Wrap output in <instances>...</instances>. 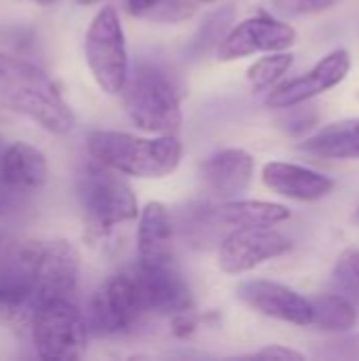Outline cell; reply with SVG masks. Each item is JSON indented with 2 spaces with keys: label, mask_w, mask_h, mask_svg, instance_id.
<instances>
[{
  "label": "cell",
  "mask_w": 359,
  "mask_h": 361,
  "mask_svg": "<svg viewBox=\"0 0 359 361\" xmlns=\"http://www.w3.org/2000/svg\"><path fill=\"white\" fill-rule=\"evenodd\" d=\"M6 275L28 283L40 305L72 298L80 275V254L68 239L23 241L11 256Z\"/></svg>",
  "instance_id": "3957f363"
},
{
  "label": "cell",
  "mask_w": 359,
  "mask_h": 361,
  "mask_svg": "<svg viewBox=\"0 0 359 361\" xmlns=\"http://www.w3.org/2000/svg\"><path fill=\"white\" fill-rule=\"evenodd\" d=\"M349 72H351L349 51L336 49L328 53L322 61H317V66L305 72L303 76L273 87V91L267 95V106L273 110H286V108L305 104L339 87L347 78Z\"/></svg>",
  "instance_id": "8fae6325"
},
{
  "label": "cell",
  "mask_w": 359,
  "mask_h": 361,
  "mask_svg": "<svg viewBox=\"0 0 359 361\" xmlns=\"http://www.w3.org/2000/svg\"><path fill=\"white\" fill-rule=\"evenodd\" d=\"M296 30L286 21L273 19L269 15L250 17L222 36L218 42V59L235 61L254 53L288 51L296 44Z\"/></svg>",
  "instance_id": "30bf717a"
},
{
  "label": "cell",
  "mask_w": 359,
  "mask_h": 361,
  "mask_svg": "<svg viewBox=\"0 0 359 361\" xmlns=\"http://www.w3.org/2000/svg\"><path fill=\"white\" fill-rule=\"evenodd\" d=\"M0 178L6 188L17 192L38 190L49 178L47 157L28 142H13L2 154Z\"/></svg>",
  "instance_id": "e0dca14e"
},
{
  "label": "cell",
  "mask_w": 359,
  "mask_h": 361,
  "mask_svg": "<svg viewBox=\"0 0 359 361\" xmlns=\"http://www.w3.org/2000/svg\"><path fill=\"white\" fill-rule=\"evenodd\" d=\"M262 184L275 195L307 203L320 201L334 190V182L328 176L284 161H271L262 167Z\"/></svg>",
  "instance_id": "9a60e30c"
},
{
  "label": "cell",
  "mask_w": 359,
  "mask_h": 361,
  "mask_svg": "<svg viewBox=\"0 0 359 361\" xmlns=\"http://www.w3.org/2000/svg\"><path fill=\"white\" fill-rule=\"evenodd\" d=\"M78 197L85 212V228L89 239L102 241L121 224L138 218V199L125 176L89 161L78 173Z\"/></svg>",
  "instance_id": "277c9868"
},
{
  "label": "cell",
  "mask_w": 359,
  "mask_h": 361,
  "mask_svg": "<svg viewBox=\"0 0 359 361\" xmlns=\"http://www.w3.org/2000/svg\"><path fill=\"white\" fill-rule=\"evenodd\" d=\"M93 161L131 178L159 180L171 176L182 161V142L176 135L138 137L123 131L97 129L87 135Z\"/></svg>",
  "instance_id": "7a4b0ae2"
},
{
  "label": "cell",
  "mask_w": 359,
  "mask_h": 361,
  "mask_svg": "<svg viewBox=\"0 0 359 361\" xmlns=\"http://www.w3.org/2000/svg\"><path fill=\"white\" fill-rule=\"evenodd\" d=\"M250 360H284V361H300L307 360L305 353L300 351H294V349H288V347H281V345H269L252 355H248Z\"/></svg>",
  "instance_id": "4316f807"
},
{
  "label": "cell",
  "mask_w": 359,
  "mask_h": 361,
  "mask_svg": "<svg viewBox=\"0 0 359 361\" xmlns=\"http://www.w3.org/2000/svg\"><path fill=\"white\" fill-rule=\"evenodd\" d=\"M169 317H171V322H169L171 334H174L176 338H180V341L190 338V336L197 332V328H199V315H197V311H195L193 307L182 309V311H176V313H171Z\"/></svg>",
  "instance_id": "484cf974"
},
{
  "label": "cell",
  "mask_w": 359,
  "mask_h": 361,
  "mask_svg": "<svg viewBox=\"0 0 359 361\" xmlns=\"http://www.w3.org/2000/svg\"><path fill=\"white\" fill-rule=\"evenodd\" d=\"M38 305L40 302L28 283L6 273L0 277V328H28Z\"/></svg>",
  "instance_id": "ffe728a7"
},
{
  "label": "cell",
  "mask_w": 359,
  "mask_h": 361,
  "mask_svg": "<svg viewBox=\"0 0 359 361\" xmlns=\"http://www.w3.org/2000/svg\"><path fill=\"white\" fill-rule=\"evenodd\" d=\"M311 326L322 332L343 334L358 326L355 302L345 294H322L311 300Z\"/></svg>",
  "instance_id": "44dd1931"
},
{
  "label": "cell",
  "mask_w": 359,
  "mask_h": 361,
  "mask_svg": "<svg viewBox=\"0 0 359 361\" xmlns=\"http://www.w3.org/2000/svg\"><path fill=\"white\" fill-rule=\"evenodd\" d=\"M30 2H34V4H40V6H47V4H53L55 0H30Z\"/></svg>",
  "instance_id": "f1b7e54d"
},
{
  "label": "cell",
  "mask_w": 359,
  "mask_h": 361,
  "mask_svg": "<svg viewBox=\"0 0 359 361\" xmlns=\"http://www.w3.org/2000/svg\"><path fill=\"white\" fill-rule=\"evenodd\" d=\"M85 59L97 87L108 95L123 93L129 78V55L121 17L114 6H104L85 34Z\"/></svg>",
  "instance_id": "8992f818"
},
{
  "label": "cell",
  "mask_w": 359,
  "mask_h": 361,
  "mask_svg": "<svg viewBox=\"0 0 359 361\" xmlns=\"http://www.w3.org/2000/svg\"><path fill=\"white\" fill-rule=\"evenodd\" d=\"M298 150L317 159H359V116L330 123L303 140Z\"/></svg>",
  "instance_id": "ac0fdd59"
},
{
  "label": "cell",
  "mask_w": 359,
  "mask_h": 361,
  "mask_svg": "<svg viewBox=\"0 0 359 361\" xmlns=\"http://www.w3.org/2000/svg\"><path fill=\"white\" fill-rule=\"evenodd\" d=\"M195 2H203V4H212V2H216V0H195Z\"/></svg>",
  "instance_id": "1f68e13d"
},
{
  "label": "cell",
  "mask_w": 359,
  "mask_h": 361,
  "mask_svg": "<svg viewBox=\"0 0 359 361\" xmlns=\"http://www.w3.org/2000/svg\"><path fill=\"white\" fill-rule=\"evenodd\" d=\"M125 112L131 123L157 135H176L182 125V108L169 78L152 66H140L123 89Z\"/></svg>",
  "instance_id": "5b68a950"
},
{
  "label": "cell",
  "mask_w": 359,
  "mask_h": 361,
  "mask_svg": "<svg viewBox=\"0 0 359 361\" xmlns=\"http://www.w3.org/2000/svg\"><path fill=\"white\" fill-rule=\"evenodd\" d=\"M159 2H161V0H125L127 11H129L131 15H135V17H144V15H148V13H150Z\"/></svg>",
  "instance_id": "83f0119b"
},
{
  "label": "cell",
  "mask_w": 359,
  "mask_h": 361,
  "mask_svg": "<svg viewBox=\"0 0 359 361\" xmlns=\"http://www.w3.org/2000/svg\"><path fill=\"white\" fill-rule=\"evenodd\" d=\"M195 13V2L193 0H161L148 15L152 19H163V21H180L186 19Z\"/></svg>",
  "instance_id": "cb8c5ba5"
},
{
  "label": "cell",
  "mask_w": 359,
  "mask_h": 361,
  "mask_svg": "<svg viewBox=\"0 0 359 361\" xmlns=\"http://www.w3.org/2000/svg\"><path fill=\"white\" fill-rule=\"evenodd\" d=\"M237 298L264 317L300 328L311 326V300L284 283L269 279H245L237 286Z\"/></svg>",
  "instance_id": "7c38bea8"
},
{
  "label": "cell",
  "mask_w": 359,
  "mask_h": 361,
  "mask_svg": "<svg viewBox=\"0 0 359 361\" xmlns=\"http://www.w3.org/2000/svg\"><path fill=\"white\" fill-rule=\"evenodd\" d=\"M78 4H83V6H91V4H95V2H99V0H76Z\"/></svg>",
  "instance_id": "f546056e"
},
{
  "label": "cell",
  "mask_w": 359,
  "mask_h": 361,
  "mask_svg": "<svg viewBox=\"0 0 359 361\" xmlns=\"http://www.w3.org/2000/svg\"><path fill=\"white\" fill-rule=\"evenodd\" d=\"M0 106L63 135L76 125L74 112L55 80L38 66L0 53Z\"/></svg>",
  "instance_id": "6da1fadb"
},
{
  "label": "cell",
  "mask_w": 359,
  "mask_h": 361,
  "mask_svg": "<svg viewBox=\"0 0 359 361\" xmlns=\"http://www.w3.org/2000/svg\"><path fill=\"white\" fill-rule=\"evenodd\" d=\"M254 157L243 148H224L214 152L201 165V180L205 188L222 199H237L252 184Z\"/></svg>",
  "instance_id": "5bb4252c"
},
{
  "label": "cell",
  "mask_w": 359,
  "mask_h": 361,
  "mask_svg": "<svg viewBox=\"0 0 359 361\" xmlns=\"http://www.w3.org/2000/svg\"><path fill=\"white\" fill-rule=\"evenodd\" d=\"M146 315H171L193 307L190 290L174 264H138L131 269Z\"/></svg>",
  "instance_id": "4fadbf2b"
},
{
  "label": "cell",
  "mask_w": 359,
  "mask_h": 361,
  "mask_svg": "<svg viewBox=\"0 0 359 361\" xmlns=\"http://www.w3.org/2000/svg\"><path fill=\"white\" fill-rule=\"evenodd\" d=\"M290 209L281 203L256 201V199H229L212 209V218L218 224L241 226H275L290 220Z\"/></svg>",
  "instance_id": "d6986e66"
},
{
  "label": "cell",
  "mask_w": 359,
  "mask_h": 361,
  "mask_svg": "<svg viewBox=\"0 0 359 361\" xmlns=\"http://www.w3.org/2000/svg\"><path fill=\"white\" fill-rule=\"evenodd\" d=\"M138 254L142 264H171L174 260V222L161 201H150L140 209Z\"/></svg>",
  "instance_id": "2e32d148"
},
{
  "label": "cell",
  "mask_w": 359,
  "mask_h": 361,
  "mask_svg": "<svg viewBox=\"0 0 359 361\" xmlns=\"http://www.w3.org/2000/svg\"><path fill=\"white\" fill-rule=\"evenodd\" d=\"M292 241L271 226H241L233 228L218 247V267L226 275H243L256 267L286 256Z\"/></svg>",
  "instance_id": "9c48e42d"
},
{
  "label": "cell",
  "mask_w": 359,
  "mask_h": 361,
  "mask_svg": "<svg viewBox=\"0 0 359 361\" xmlns=\"http://www.w3.org/2000/svg\"><path fill=\"white\" fill-rule=\"evenodd\" d=\"M353 222H355V224H358V226H359V207H358V209H355V214H353Z\"/></svg>",
  "instance_id": "4dcf8cb0"
},
{
  "label": "cell",
  "mask_w": 359,
  "mask_h": 361,
  "mask_svg": "<svg viewBox=\"0 0 359 361\" xmlns=\"http://www.w3.org/2000/svg\"><path fill=\"white\" fill-rule=\"evenodd\" d=\"M332 277L336 281V286L343 290V294L359 302V250L358 247H349L345 250L332 271Z\"/></svg>",
  "instance_id": "603a6c76"
},
{
  "label": "cell",
  "mask_w": 359,
  "mask_h": 361,
  "mask_svg": "<svg viewBox=\"0 0 359 361\" xmlns=\"http://www.w3.org/2000/svg\"><path fill=\"white\" fill-rule=\"evenodd\" d=\"M292 63H294V55L290 51L267 53L264 57L254 61L248 68V82L252 91L258 93V91H267L275 87L284 78V74L292 68Z\"/></svg>",
  "instance_id": "7402d4cb"
},
{
  "label": "cell",
  "mask_w": 359,
  "mask_h": 361,
  "mask_svg": "<svg viewBox=\"0 0 359 361\" xmlns=\"http://www.w3.org/2000/svg\"><path fill=\"white\" fill-rule=\"evenodd\" d=\"M146 311L131 269L106 279L91 296L87 311V328L99 336H116L131 332Z\"/></svg>",
  "instance_id": "ba28073f"
},
{
  "label": "cell",
  "mask_w": 359,
  "mask_h": 361,
  "mask_svg": "<svg viewBox=\"0 0 359 361\" xmlns=\"http://www.w3.org/2000/svg\"><path fill=\"white\" fill-rule=\"evenodd\" d=\"M34 349L42 360L72 361L87 349V319L74 298H55L42 302L32 317Z\"/></svg>",
  "instance_id": "52a82bcc"
},
{
  "label": "cell",
  "mask_w": 359,
  "mask_h": 361,
  "mask_svg": "<svg viewBox=\"0 0 359 361\" xmlns=\"http://www.w3.org/2000/svg\"><path fill=\"white\" fill-rule=\"evenodd\" d=\"M324 355L341 360H359V334H347L332 338L324 345Z\"/></svg>",
  "instance_id": "d4e9b609"
}]
</instances>
